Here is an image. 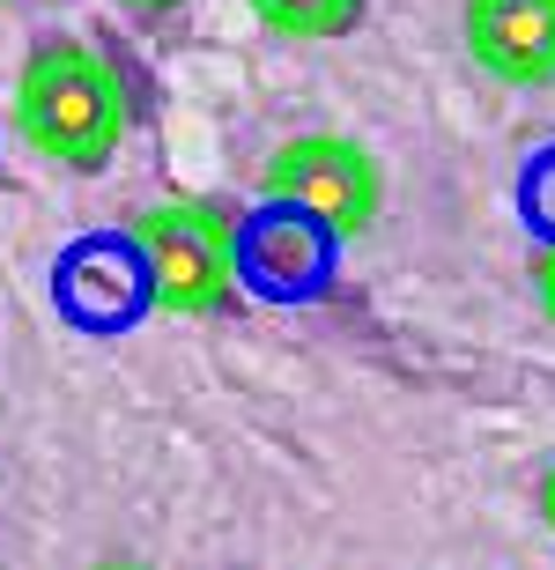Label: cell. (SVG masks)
Instances as JSON below:
<instances>
[{
    "mask_svg": "<svg viewBox=\"0 0 555 570\" xmlns=\"http://www.w3.org/2000/svg\"><path fill=\"white\" fill-rule=\"evenodd\" d=\"M267 193L289 200V208L319 215L326 230L341 237H364L378 223V200H385V178L370 164V148L341 141V134H297L267 156Z\"/></svg>",
    "mask_w": 555,
    "mask_h": 570,
    "instance_id": "obj_4",
    "label": "cell"
},
{
    "mask_svg": "<svg viewBox=\"0 0 555 570\" xmlns=\"http://www.w3.org/2000/svg\"><path fill=\"white\" fill-rule=\"evenodd\" d=\"M230 245H237V289L267 296V304H311V296L334 289L348 237L267 193L259 208H245L230 223Z\"/></svg>",
    "mask_w": 555,
    "mask_h": 570,
    "instance_id": "obj_3",
    "label": "cell"
},
{
    "mask_svg": "<svg viewBox=\"0 0 555 570\" xmlns=\"http://www.w3.org/2000/svg\"><path fill=\"white\" fill-rule=\"evenodd\" d=\"M526 282H534L541 318L555 326V237H541V245H534V259H526Z\"/></svg>",
    "mask_w": 555,
    "mask_h": 570,
    "instance_id": "obj_10",
    "label": "cell"
},
{
    "mask_svg": "<svg viewBox=\"0 0 555 570\" xmlns=\"http://www.w3.org/2000/svg\"><path fill=\"white\" fill-rule=\"evenodd\" d=\"M467 60L504 89L555 82V0H467L459 8Z\"/></svg>",
    "mask_w": 555,
    "mask_h": 570,
    "instance_id": "obj_6",
    "label": "cell"
},
{
    "mask_svg": "<svg viewBox=\"0 0 555 570\" xmlns=\"http://www.w3.org/2000/svg\"><path fill=\"white\" fill-rule=\"evenodd\" d=\"M215 200H156L133 215V245L149 259V296L156 312L178 318H215L237 304V245Z\"/></svg>",
    "mask_w": 555,
    "mask_h": 570,
    "instance_id": "obj_2",
    "label": "cell"
},
{
    "mask_svg": "<svg viewBox=\"0 0 555 570\" xmlns=\"http://www.w3.org/2000/svg\"><path fill=\"white\" fill-rule=\"evenodd\" d=\"M89 570H149V563H89Z\"/></svg>",
    "mask_w": 555,
    "mask_h": 570,
    "instance_id": "obj_12",
    "label": "cell"
},
{
    "mask_svg": "<svg viewBox=\"0 0 555 570\" xmlns=\"http://www.w3.org/2000/svg\"><path fill=\"white\" fill-rule=\"evenodd\" d=\"M518 208H526L534 237H555V141L526 156V170H518Z\"/></svg>",
    "mask_w": 555,
    "mask_h": 570,
    "instance_id": "obj_8",
    "label": "cell"
},
{
    "mask_svg": "<svg viewBox=\"0 0 555 570\" xmlns=\"http://www.w3.org/2000/svg\"><path fill=\"white\" fill-rule=\"evenodd\" d=\"M141 111H149L141 75L111 45L75 38V30H44L22 52L16 89H8V127L22 134V148L75 178L105 170L141 127Z\"/></svg>",
    "mask_w": 555,
    "mask_h": 570,
    "instance_id": "obj_1",
    "label": "cell"
},
{
    "mask_svg": "<svg viewBox=\"0 0 555 570\" xmlns=\"http://www.w3.org/2000/svg\"><path fill=\"white\" fill-rule=\"evenodd\" d=\"M192 0H111V16H127L133 30H171Z\"/></svg>",
    "mask_w": 555,
    "mask_h": 570,
    "instance_id": "obj_9",
    "label": "cell"
},
{
    "mask_svg": "<svg viewBox=\"0 0 555 570\" xmlns=\"http://www.w3.org/2000/svg\"><path fill=\"white\" fill-rule=\"evenodd\" d=\"M275 38H297V45H334V38H356L370 16V0H245Z\"/></svg>",
    "mask_w": 555,
    "mask_h": 570,
    "instance_id": "obj_7",
    "label": "cell"
},
{
    "mask_svg": "<svg viewBox=\"0 0 555 570\" xmlns=\"http://www.w3.org/2000/svg\"><path fill=\"white\" fill-rule=\"evenodd\" d=\"M22 8H44V0H22Z\"/></svg>",
    "mask_w": 555,
    "mask_h": 570,
    "instance_id": "obj_13",
    "label": "cell"
},
{
    "mask_svg": "<svg viewBox=\"0 0 555 570\" xmlns=\"http://www.w3.org/2000/svg\"><path fill=\"white\" fill-rule=\"evenodd\" d=\"M52 312L75 334H133L156 312L149 296V259L133 230H89L52 259Z\"/></svg>",
    "mask_w": 555,
    "mask_h": 570,
    "instance_id": "obj_5",
    "label": "cell"
},
{
    "mask_svg": "<svg viewBox=\"0 0 555 570\" xmlns=\"http://www.w3.org/2000/svg\"><path fill=\"white\" fill-rule=\"evenodd\" d=\"M534 511H541V527L555 533V452L541 460V474H534Z\"/></svg>",
    "mask_w": 555,
    "mask_h": 570,
    "instance_id": "obj_11",
    "label": "cell"
}]
</instances>
